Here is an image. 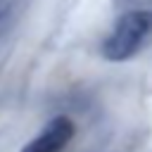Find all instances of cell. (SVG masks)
<instances>
[{"label":"cell","instance_id":"1","mask_svg":"<svg viewBox=\"0 0 152 152\" xmlns=\"http://www.w3.org/2000/svg\"><path fill=\"white\" fill-rule=\"evenodd\" d=\"M147 43H152V10L124 12L102 40V57L109 62H126Z\"/></svg>","mask_w":152,"mask_h":152},{"label":"cell","instance_id":"2","mask_svg":"<svg viewBox=\"0 0 152 152\" xmlns=\"http://www.w3.org/2000/svg\"><path fill=\"white\" fill-rule=\"evenodd\" d=\"M76 133V126L69 116H55L50 119L43 131L21 147V152H59Z\"/></svg>","mask_w":152,"mask_h":152},{"label":"cell","instance_id":"3","mask_svg":"<svg viewBox=\"0 0 152 152\" xmlns=\"http://www.w3.org/2000/svg\"><path fill=\"white\" fill-rule=\"evenodd\" d=\"M26 0H0V36L17 21V17L21 14V5Z\"/></svg>","mask_w":152,"mask_h":152},{"label":"cell","instance_id":"4","mask_svg":"<svg viewBox=\"0 0 152 152\" xmlns=\"http://www.w3.org/2000/svg\"><path fill=\"white\" fill-rule=\"evenodd\" d=\"M112 5L121 12H133V10H150L152 0H112Z\"/></svg>","mask_w":152,"mask_h":152}]
</instances>
